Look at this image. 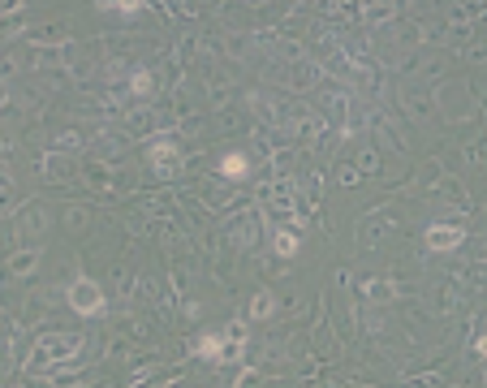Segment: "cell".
I'll use <instances>...</instances> for the list:
<instances>
[{"label":"cell","mask_w":487,"mask_h":388,"mask_svg":"<svg viewBox=\"0 0 487 388\" xmlns=\"http://www.w3.org/2000/svg\"><path fill=\"white\" fill-rule=\"evenodd\" d=\"M9 371H13V367H9V358H5V354H0V388H5V379H9Z\"/></svg>","instance_id":"cell-19"},{"label":"cell","mask_w":487,"mask_h":388,"mask_svg":"<svg viewBox=\"0 0 487 388\" xmlns=\"http://www.w3.org/2000/svg\"><path fill=\"white\" fill-rule=\"evenodd\" d=\"M198 354H203V358H220V354H225V341H220V337H203V341H198Z\"/></svg>","instance_id":"cell-8"},{"label":"cell","mask_w":487,"mask_h":388,"mask_svg":"<svg viewBox=\"0 0 487 388\" xmlns=\"http://www.w3.org/2000/svg\"><path fill=\"white\" fill-rule=\"evenodd\" d=\"M9 276H18V281H26V276H35V267H39V250H30V246H22V250H13L9 255Z\"/></svg>","instance_id":"cell-4"},{"label":"cell","mask_w":487,"mask_h":388,"mask_svg":"<svg viewBox=\"0 0 487 388\" xmlns=\"http://www.w3.org/2000/svg\"><path fill=\"white\" fill-rule=\"evenodd\" d=\"M69 306H74L78 315H99V311H103V289L82 276V281L69 285Z\"/></svg>","instance_id":"cell-2"},{"label":"cell","mask_w":487,"mask_h":388,"mask_svg":"<svg viewBox=\"0 0 487 388\" xmlns=\"http://www.w3.org/2000/svg\"><path fill=\"white\" fill-rule=\"evenodd\" d=\"M130 87H134V95H151V87H155V82H151V74H134V82H130Z\"/></svg>","instance_id":"cell-13"},{"label":"cell","mask_w":487,"mask_h":388,"mask_svg":"<svg viewBox=\"0 0 487 388\" xmlns=\"http://www.w3.org/2000/svg\"><path fill=\"white\" fill-rule=\"evenodd\" d=\"M220 173H225V177H242V173H246V155H237V151L225 155V160H220Z\"/></svg>","instance_id":"cell-7"},{"label":"cell","mask_w":487,"mask_h":388,"mask_svg":"<svg viewBox=\"0 0 487 388\" xmlns=\"http://www.w3.org/2000/svg\"><path fill=\"white\" fill-rule=\"evenodd\" d=\"M78 147H82V138H78V134H61V138H57V147H52V151H61V155H74Z\"/></svg>","instance_id":"cell-10"},{"label":"cell","mask_w":487,"mask_h":388,"mask_svg":"<svg viewBox=\"0 0 487 388\" xmlns=\"http://www.w3.org/2000/svg\"><path fill=\"white\" fill-rule=\"evenodd\" d=\"M78 354H82V337H78V332H43V337L35 341V350H30L26 371L39 375L47 367H57V362H74Z\"/></svg>","instance_id":"cell-1"},{"label":"cell","mask_w":487,"mask_h":388,"mask_svg":"<svg viewBox=\"0 0 487 388\" xmlns=\"http://www.w3.org/2000/svg\"><path fill=\"white\" fill-rule=\"evenodd\" d=\"M393 289L384 285V281H366V298H388Z\"/></svg>","instance_id":"cell-14"},{"label":"cell","mask_w":487,"mask_h":388,"mask_svg":"<svg viewBox=\"0 0 487 388\" xmlns=\"http://www.w3.org/2000/svg\"><path fill=\"white\" fill-rule=\"evenodd\" d=\"M375 164H380V155H375V151L366 147V151L358 155V173H371V169H375Z\"/></svg>","instance_id":"cell-12"},{"label":"cell","mask_w":487,"mask_h":388,"mask_svg":"<svg viewBox=\"0 0 487 388\" xmlns=\"http://www.w3.org/2000/svg\"><path fill=\"white\" fill-rule=\"evenodd\" d=\"M147 155L155 160V169L164 173V177L177 169V147H173V143H164V138H159V143H151V151H147Z\"/></svg>","instance_id":"cell-5"},{"label":"cell","mask_w":487,"mask_h":388,"mask_svg":"<svg viewBox=\"0 0 487 388\" xmlns=\"http://www.w3.org/2000/svg\"><path fill=\"white\" fill-rule=\"evenodd\" d=\"M461 238H466V233H461L457 225H431V229H427V246H431V250H453V246H461Z\"/></svg>","instance_id":"cell-3"},{"label":"cell","mask_w":487,"mask_h":388,"mask_svg":"<svg viewBox=\"0 0 487 388\" xmlns=\"http://www.w3.org/2000/svg\"><path fill=\"white\" fill-rule=\"evenodd\" d=\"M276 250H281V255H298V238H293L289 229H276Z\"/></svg>","instance_id":"cell-9"},{"label":"cell","mask_w":487,"mask_h":388,"mask_svg":"<svg viewBox=\"0 0 487 388\" xmlns=\"http://www.w3.org/2000/svg\"><path fill=\"white\" fill-rule=\"evenodd\" d=\"M39 169H43L47 177H65V164H61L57 155H43V160H39Z\"/></svg>","instance_id":"cell-11"},{"label":"cell","mask_w":487,"mask_h":388,"mask_svg":"<svg viewBox=\"0 0 487 388\" xmlns=\"http://www.w3.org/2000/svg\"><path fill=\"white\" fill-rule=\"evenodd\" d=\"M26 388H61L57 379H52V375H30V384Z\"/></svg>","instance_id":"cell-16"},{"label":"cell","mask_w":487,"mask_h":388,"mask_svg":"<svg viewBox=\"0 0 487 388\" xmlns=\"http://www.w3.org/2000/svg\"><path fill=\"white\" fill-rule=\"evenodd\" d=\"M276 311V298L272 294H254V302H250V319H267Z\"/></svg>","instance_id":"cell-6"},{"label":"cell","mask_w":487,"mask_h":388,"mask_svg":"<svg viewBox=\"0 0 487 388\" xmlns=\"http://www.w3.org/2000/svg\"><path fill=\"white\" fill-rule=\"evenodd\" d=\"M431 384H440V375H418V379H410L405 388H431Z\"/></svg>","instance_id":"cell-17"},{"label":"cell","mask_w":487,"mask_h":388,"mask_svg":"<svg viewBox=\"0 0 487 388\" xmlns=\"http://www.w3.org/2000/svg\"><path fill=\"white\" fill-rule=\"evenodd\" d=\"M337 177H341V186H358V169H349V164H345Z\"/></svg>","instance_id":"cell-18"},{"label":"cell","mask_w":487,"mask_h":388,"mask_svg":"<svg viewBox=\"0 0 487 388\" xmlns=\"http://www.w3.org/2000/svg\"><path fill=\"white\" fill-rule=\"evenodd\" d=\"M229 341H233V345H242V341H246V323H242V319H233V323H229Z\"/></svg>","instance_id":"cell-15"}]
</instances>
